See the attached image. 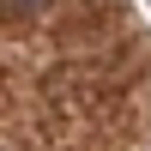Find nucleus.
Returning <instances> with one entry per match:
<instances>
[{
    "label": "nucleus",
    "mask_w": 151,
    "mask_h": 151,
    "mask_svg": "<svg viewBox=\"0 0 151 151\" xmlns=\"http://www.w3.org/2000/svg\"><path fill=\"white\" fill-rule=\"evenodd\" d=\"M12 6H36V0H12Z\"/></svg>",
    "instance_id": "f257e3e1"
}]
</instances>
